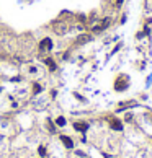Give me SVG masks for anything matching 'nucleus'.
Listing matches in <instances>:
<instances>
[{"label":"nucleus","mask_w":152,"mask_h":158,"mask_svg":"<svg viewBox=\"0 0 152 158\" xmlns=\"http://www.w3.org/2000/svg\"><path fill=\"white\" fill-rule=\"evenodd\" d=\"M39 47H41V49H47V51H51V49H53V41H51L49 38L43 39V41L39 43Z\"/></svg>","instance_id":"f257e3e1"},{"label":"nucleus","mask_w":152,"mask_h":158,"mask_svg":"<svg viewBox=\"0 0 152 158\" xmlns=\"http://www.w3.org/2000/svg\"><path fill=\"white\" fill-rule=\"evenodd\" d=\"M110 124H111V127H113L115 131H123V124L119 122L118 119H111V121H110Z\"/></svg>","instance_id":"f03ea898"},{"label":"nucleus","mask_w":152,"mask_h":158,"mask_svg":"<svg viewBox=\"0 0 152 158\" xmlns=\"http://www.w3.org/2000/svg\"><path fill=\"white\" fill-rule=\"evenodd\" d=\"M61 140L64 142V145H66L67 148H74V142H72V139H69V137H66V135H61Z\"/></svg>","instance_id":"7ed1b4c3"},{"label":"nucleus","mask_w":152,"mask_h":158,"mask_svg":"<svg viewBox=\"0 0 152 158\" xmlns=\"http://www.w3.org/2000/svg\"><path fill=\"white\" fill-rule=\"evenodd\" d=\"M74 127L77 129V131H80V132H85L87 129H89V125H87V124H79V122H75Z\"/></svg>","instance_id":"20e7f679"},{"label":"nucleus","mask_w":152,"mask_h":158,"mask_svg":"<svg viewBox=\"0 0 152 158\" xmlns=\"http://www.w3.org/2000/svg\"><path fill=\"white\" fill-rule=\"evenodd\" d=\"M46 64L49 65V68H51V70H56V68H57V65H56V62H54L53 59H46Z\"/></svg>","instance_id":"39448f33"},{"label":"nucleus","mask_w":152,"mask_h":158,"mask_svg":"<svg viewBox=\"0 0 152 158\" xmlns=\"http://www.w3.org/2000/svg\"><path fill=\"white\" fill-rule=\"evenodd\" d=\"M56 124L62 127V125H66V119H64V117H57V119H56Z\"/></svg>","instance_id":"423d86ee"},{"label":"nucleus","mask_w":152,"mask_h":158,"mask_svg":"<svg viewBox=\"0 0 152 158\" xmlns=\"http://www.w3.org/2000/svg\"><path fill=\"white\" fill-rule=\"evenodd\" d=\"M90 39H92V36H82V38H79V43H87Z\"/></svg>","instance_id":"0eeeda50"},{"label":"nucleus","mask_w":152,"mask_h":158,"mask_svg":"<svg viewBox=\"0 0 152 158\" xmlns=\"http://www.w3.org/2000/svg\"><path fill=\"white\" fill-rule=\"evenodd\" d=\"M38 152H39V155H41V156H44V155H46V148H44V147H39Z\"/></svg>","instance_id":"6e6552de"},{"label":"nucleus","mask_w":152,"mask_h":158,"mask_svg":"<svg viewBox=\"0 0 152 158\" xmlns=\"http://www.w3.org/2000/svg\"><path fill=\"white\" fill-rule=\"evenodd\" d=\"M39 90H41V87H39V85H34V87H33V91L34 93H39Z\"/></svg>","instance_id":"1a4fd4ad"},{"label":"nucleus","mask_w":152,"mask_h":158,"mask_svg":"<svg viewBox=\"0 0 152 158\" xmlns=\"http://www.w3.org/2000/svg\"><path fill=\"white\" fill-rule=\"evenodd\" d=\"M123 2H125V0H116V5H121Z\"/></svg>","instance_id":"9d476101"}]
</instances>
